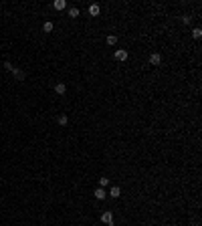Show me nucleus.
I'll return each mask as SVG.
<instances>
[{
    "mask_svg": "<svg viewBox=\"0 0 202 226\" xmlns=\"http://www.w3.org/2000/svg\"><path fill=\"white\" fill-rule=\"evenodd\" d=\"M101 222H103V224H113V212H111V210H105V212L101 214Z\"/></svg>",
    "mask_w": 202,
    "mask_h": 226,
    "instance_id": "f257e3e1",
    "label": "nucleus"
},
{
    "mask_svg": "<svg viewBox=\"0 0 202 226\" xmlns=\"http://www.w3.org/2000/svg\"><path fill=\"white\" fill-rule=\"evenodd\" d=\"M160 63H162V57H160V53H152V55H150V65L158 67Z\"/></svg>",
    "mask_w": 202,
    "mask_h": 226,
    "instance_id": "f03ea898",
    "label": "nucleus"
},
{
    "mask_svg": "<svg viewBox=\"0 0 202 226\" xmlns=\"http://www.w3.org/2000/svg\"><path fill=\"white\" fill-rule=\"evenodd\" d=\"M93 196L97 200H105V198H107V192H105V188H97V190L93 192Z\"/></svg>",
    "mask_w": 202,
    "mask_h": 226,
    "instance_id": "7ed1b4c3",
    "label": "nucleus"
},
{
    "mask_svg": "<svg viewBox=\"0 0 202 226\" xmlns=\"http://www.w3.org/2000/svg\"><path fill=\"white\" fill-rule=\"evenodd\" d=\"M115 59H117V61H128V51L117 49V51H115Z\"/></svg>",
    "mask_w": 202,
    "mask_h": 226,
    "instance_id": "20e7f679",
    "label": "nucleus"
},
{
    "mask_svg": "<svg viewBox=\"0 0 202 226\" xmlns=\"http://www.w3.org/2000/svg\"><path fill=\"white\" fill-rule=\"evenodd\" d=\"M55 91L59 95H65L67 93V85H65V83H57V85H55Z\"/></svg>",
    "mask_w": 202,
    "mask_h": 226,
    "instance_id": "39448f33",
    "label": "nucleus"
},
{
    "mask_svg": "<svg viewBox=\"0 0 202 226\" xmlns=\"http://www.w3.org/2000/svg\"><path fill=\"white\" fill-rule=\"evenodd\" d=\"M99 12H101L99 4H91V6H89V14H91V16H99Z\"/></svg>",
    "mask_w": 202,
    "mask_h": 226,
    "instance_id": "423d86ee",
    "label": "nucleus"
},
{
    "mask_svg": "<svg viewBox=\"0 0 202 226\" xmlns=\"http://www.w3.org/2000/svg\"><path fill=\"white\" fill-rule=\"evenodd\" d=\"M107 194L111 196V198H119V196H121V190H119L117 186H113V188H111V190H109Z\"/></svg>",
    "mask_w": 202,
    "mask_h": 226,
    "instance_id": "0eeeda50",
    "label": "nucleus"
},
{
    "mask_svg": "<svg viewBox=\"0 0 202 226\" xmlns=\"http://www.w3.org/2000/svg\"><path fill=\"white\" fill-rule=\"evenodd\" d=\"M53 6L57 8V10H63V8L67 6V2H65V0H55V2H53Z\"/></svg>",
    "mask_w": 202,
    "mask_h": 226,
    "instance_id": "6e6552de",
    "label": "nucleus"
},
{
    "mask_svg": "<svg viewBox=\"0 0 202 226\" xmlns=\"http://www.w3.org/2000/svg\"><path fill=\"white\" fill-rule=\"evenodd\" d=\"M12 75L16 77V81H24V73H22L20 69H14V71H12Z\"/></svg>",
    "mask_w": 202,
    "mask_h": 226,
    "instance_id": "1a4fd4ad",
    "label": "nucleus"
},
{
    "mask_svg": "<svg viewBox=\"0 0 202 226\" xmlns=\"http://www.w3.org/2000/svg\"><path fill=\"white\" fill-rule=\"evenodd\" d=\"M53 28H55V24L53 22H49V20L43 24V30H45V33H53Z\"/></svg>",
    "mask_w": 202,
    "mask_h": 226,
    "instance_id": "9d476101",
    "label": "nucleus"
},
{
    "mask_svg": "<svg viewBox=\"0 0 202 226\" xmlns=\"http://www.w3.org/2000/svg\"><path fill=\"white\" fill-rule=\"evenodd\" d=\"M57 121H59V125H67L69 117H67V115H59V119H57Z\"/></svg>",
    "mask_w": 202,
    "mask_h": 226,
    "instance_id": "9b49d317",
    "label": "nucleus"
},
{
    "mask_svg": "<svg viewBox=\"0 0 202 226\" xmlns=\"http://www.w3.org/2000/svg\"><path fill=\"white\" fill-rule=\"evenodd\" d=\"M105 40H107V45H111V47H113L115 42H117V36H115V34H109V36H107Z\"/></svg>",
    "mask_w": 202,
    "mask_h": 226,
    "instance_id": "f8f14e48",
    "label": "nucleus"
},
{
    "mask_svg": "<svg viewBox=\"0 0 202 226\" xmlns=\"http://www.w3.org/2000/svg\"><path fill=\"white\" fill-rule=\"evenodd\" d=\"M69 16H71V18H77V16H79V8H69Z\"/></svg>",
    "mask_w": 202,
    "mask_h": 226,
    "instance_id": "ddd939ff",
    "label": "nucleus"
},
{
    "mask_svg": "<svg viewBox=\"0 0 202 226\" xmlns=\"http://www.w3.org/2000/svg\"><path fill=\"white\" fill-rule=\"evenodd\" d=\"M192 36H194V39H202V28H194V30H192Z\"/></svg>",
    "mask_w": 202,
    "mask_h": 226,
    "instance_id": "4468645a",
    "label": "nucleus"
},
{
    "mask_svg": "<svg viewBox=\"0 0 202 226\" xmlns=\"http://www.w3.org/2000/svg\"><path fill=\"white\" fill-rule=\"evenodd\" d=\"M109 184V180L107 178H99V188H105Z\"/></svg>",
    "mask_w": 202,
    "mask_h": 226,
    "instance_id": "2eb2a0df",
    "label": "nucleus"
},
{
    "mask_svg": "<svg viewBox=\"0 0 202 226\" xmlns=\"http://www.w3.org/2000/svg\"><path fill=\"white\" fill-rule=\"evenodd\" d=\"M190 18H192V16H188V14H184V16H182V22H184V24H190Z\"/></svg>",
    "mask_w": 202,
    "mask_h": 226,
    "instance_id": "dca6fc26",
    "label": "nucleus"
},
{
    "mask_svg": "<svg viewBox=\"0 0 202 226\" xmlns=\"http://www.w3.org/2000/svg\"><path fill=\"white\" fill-rule=\"evenodd\" d=\"M4 69H6V71H14L12 63H8V61H6V63H4Z\"/></svg>",
    "mask_w": 202,
    "mask_h": 226,
    "instance_id": "f3484780",
    "label": "nucleus"
}]
</instances>
